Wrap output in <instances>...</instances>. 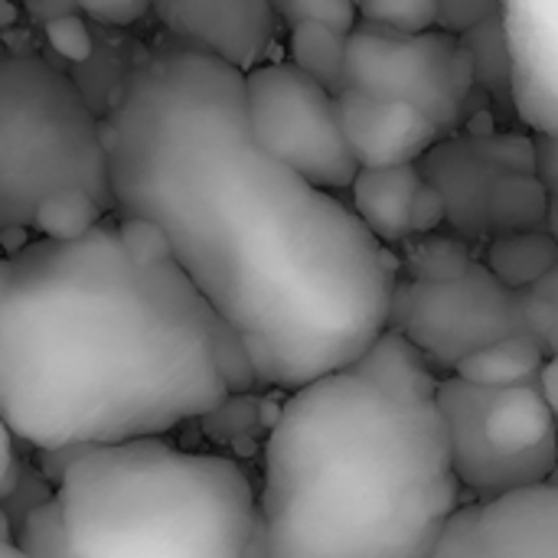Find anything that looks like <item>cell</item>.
<instances>
[{"instance_id":"cell-1","label":"cell","mask_w":558,"mask_h":558,"mask_svg":"<svg viewBox=\"0 0 558 558\" xmlns=\"http://www.w3.org/2000/svg\"><path fill=\"white\" fill-rule=\"evenodd\" d=\"M105 150L114 213L163 229L258 383L288 392L389 327L399 262L337 190L255 141L242 69L154 52L105 118Z\"/></svg>"},{"instance_id":"cell-2","label":"cell","mask_w":558,"mask_h":558,"mask_svg":"<svg viewBox=\"0 0 558 558\" xmlns=\"http://www.w3.org/2000/svg\"><path fill=\"white\" fill-rule=\"evenodd\" d=\"M245 356L173 255L134 252L118 222L7 255L0 415L62 451L163 435L216 412Z\"/></svg>"},{"instance_id":"cell-3","label":"cell","mask_w":558,"mask_h":558,"mask_svg":"<svg viewBox=\"0 0 558 558\" xmlns=\"http://www.w3.org/2000/svg\"><path fill=\"white\" fill-rule=\"evenodd\" d=\"M435 396L360 356L288 389L265 441L262 556H435L464 504Z\"/></svg>"},{"instance_id":"cell-4","label":"cell","mask_w":558,"mask_h":558,"mask_svg":"<svg viewBox=\"0 0 558 558\" xmlns=\"http://www.w3.org/2000/svg\"><path fill=\"white\" fill-rule=\"evenodd\" d=\"M65 556H262L258 494L242 464L160 435L78 445L59 477Z\"/></svg>"},{"instance_id":"cell-5","label":"cell","mask_w":558,"mask_h":558,"mask_svg":"<svg viewBox=\"0 0 558 558\" xmlns=\"http://www.w3.org/2000/svg\"><path fill=\"white\" fill-rule=\"evenodd\" d=\"M62 186L114 209L105 124L52 62L0 56V235L33 229L36 206Z\"/></svg>"},{"instance_id":"cell-6","label":"cell","mask_w":558,"mask_h":558,"mask_svg":"<svg viewBox=\"0 0 558 558\" xmlns=\"http://www.w3.org/2000/svg\"><path fill=\"white\" fill-rule=\"evenodd\" d=\"M435 399L448 428L451 468L474 500L553 474L558 422L536 383L477 386L451 373L438 379Z\"/></svg>"},{"instance_id":"cell-7","label":"cell","mask_w":558,"mask_h":558,"mask_svg":"<svg viewBox=\"0 0 558 558\" xmlns=\"http://www.w3.org/2000/svg\"><path fill=\"white\" fill-rule=\"evenodd\" d=\"M242 75L255 141L311 183L350 190L360 163L347 144L337 95L294 62H258Z\"/></svg>"},{"instance_id":"cell-8","label":"cell","mask_w":558,"mask_h":558,"mask_svg":"<svg viewBox=\"0 0 558 558\" xmlns=\"http://www.w3.org/2000/svg\"><path fill=\"white\" fill-rule=\"evenodd\" d=\"M468 75L471 59L451 29L402 33L360 20L347 33V88L409 101L445 134L461 121Z\"/></svg>"},{"instance_id":"cell-9","label":"cell","mask_w":558,"mask_h":558,"mask_svg":"<svg viewBox=\"0 0 558 558\" xmlns=\"http://www.w3.org/2000/svg\"><path fill=\"white\" fill-rule=\"evenodd\" d=\"M389 327L412 337L438 376H451L464 356L526 324L520 291L497 281L487 265H468L454 278L396 284Z\"/></svg>"},{"instance_id":"cell-10","label":"cell","mask_w":558,"mask_h":558,"mask_svg":"<svg viewBox=\"0 0 558 558\" xmlns=\"http://www.w3.org/2000/svg\"><path fill=\"white\" fill-rule=\"evenodd\" d=\"M558 558V487L546 477L461 504L435 558Z\"/></svg>"},{"instance_id":"cell-11","label":"cell","mask_w":558,"mask_h":558,"mask_svg":"<svg viewBox=\"0 0 558 558\" xmlns=\"http://www.w3.org/2000/svg\"><path fill=\"white\" fill-rule=\"evenodd\" d=\"M510 101L536 134H558V0H500Z\"/></svg>"},{"instance_id":"cell-12","label":"cell","mask_w":558,"mask_h":558,"mask_svg":"<svg viewBox=\"0 0 558 558\" xmlns=\"http://www.w3.org/2000/svg\"><path fill=\"white\" fill-rule=\"evenodd\" d=\"M160 23L190 49L242 72L258 65L275 43V0H154Z\"/></svg>"},{"instance_id":"cell-13","label":"cell","mask_w":558,"mask_h":558,"mask_svg":"<svg viewBox=\"0 0 558 558\" xmlns=\"http://www.w3.org/2000/svg\"><path fill=\"white\" fill-rule=\"evenodd\" d=\"M347 144L360 167L415 163L438 147L445 131L415 105L376 98L356 88L337 92Z\"/></svg>"},{"instance_id":"cell-14","label":"cell","mask_w":558,"mask_h":558,"mask_svg":"<svg viewBox=\"0 0 558 558\" xmlns=\"http://www.w3.org/2000/svg\"><path fill=\"white\" fill-rule=\"evenodd\" d=\"M422 180L415 163L360 167L350 183V206L379 242L402 245L412 239V199Z\"/></svg>"},{"instance_id":"cell-15","label":"cell","mask_w":558,"mask_h":558,"mask_svg":"<svg viewBox=\"0 0 558 558\" xmlns=\"http://www.w3.org/2000/svg\"><path fill=\"white\" fill-rule=\"evenodd\" d=\"M549 350L543 347V340L520 327L481 350H474L471 356H464L454 369V376L477 383V386H530L539 379V369L546 363Z\"/></svg>"},{"instance_id":"cell-16","label":"cell","mask_w":558,"mask_h":558,"mask_svg":"<svg viewBox=\"0 0 558 558\" xmlns=\"http://www.w3.org/2000/svg\"><path fill=\"white\" fill-rule=\"evenodd\" d=\"M558 262V239L549 229H510L487 248V268L513 291L530 288Z\"/></svg>"},{"instance_id":"cell-17","label":"cell","mask_w":558,"mask_h":558,"mask_svg":"<svg viewBox=\"0 0 558 558\" xmlns=\"http://www.w3.org/2000/svg\"><path fill=\"white\" fill-rule=\"evenodd\" d=\"M291 62L333 95L347 88V33L324 23H294L288 33Z\"/></svg>"},{"instance_id":"cell-18","label":"cell","mask_w":558,"mask_h":558,"mask_svg":"<svg viewBox=\"0 0 558 558\" xmlns=\"http://www.w3.org/2000/svg\"><path fill=\"white\" fill-rule=\"evenodd\" d=\"M546 209H549V190L533 170H507L487 186L484 213L504 232L539 229L536 222L546 219Z\"/></svg>"},{"instance_id":"cell-19","label":"cell","mask_w":558,"mask_h":558,"mask_svg":"<svg viewBox=\"0 0 558 558\" xmlns=\"http://www.w3.org/2000/svg\"><path fill=\"white\" fill-rule=\"evenodd\" d=\"M105 219V206L78 190V186H62L49 193L33 216V229L46 239H78L88 229H95Z\"/></svg>"},{"instance_id":"cell-20","label":"cell","mask_w":558,"mask_h":558,"mask_svg":"<svg viewBox=\"0 0 558 558\" xmlns=\"http://www.w3.org/2000/svg\"><path fill=\"white\" fill-rule=\"evenodd\" d=\"M520 304L526 330H533L549 353L558 350V262L539 281L520 291Z\"/></svg>"},{"instance_id":"cell-21","label":"cell","mask_w":558,"mask_h":558,"mask_svg":"<svg viewBox=\"0 0 558 558\" xmlns=\"http://www.w3.org/2000/svg\"><path fill=\"white\" fill-rule=\"evenodd\" d=\"M360 20L402 29V33H422L438 26V0H356Z\"/></svg>"},{"instance_id":"cell-22","label":"cell","mask_w":558,"mask_h":558,"mask_svg":"<svg viewBox=\"0 0 558 558\" xmlns=\"http://www.w3.org/2000/svg\"><path fill=\"white\" fill-rule=\"evenodd\" d=\"M278 20L294 23H324L340 33H350L360 23L356 0H275Z\"/></svg>"},{"instance_id":"cell-23","label":"cell","mask_w":558,"mask_h":558,"mask_svg":"<svg viewBox=\"0 0 558 558\" xmlns=\"http://www.w3.org/2000/svg\"><path fill=\"white\" fill-rule=\"evenodd\" d=\"M20 553L23 556H65V533H62V517L56 500L36 507L26 523H23V536H20Z\"/></svg>"},{"instance_id":"cell-24","label":"cell","mask_w":558,"mask_h":558,"mask_svg":"<svg viewBox=\"0 0 558 558\" xmlns=\"http://www.w3.org/2000/svg\"><path fill=\"white\" fill-rule=\"evenodd\" d=\"M468 255L461 248V242L454 245V239H428L418 245V258H415V278L425 281H441V278H454L468 268Z\"/></svg>"},{"instance_id":"cell-25","label":"cell","mask_w":558,"mask_h":558,"mask_svg":"<svg viewBox=\"0 0 558 558\" xmlns=\"http://www.w3.org/2000/svg\"><path fill=\"white\" fill-rule=\"evenodd\" d=\"M494 16H500V0H438V26L458 36Z\"/></svg>"},{"instance_id":"cell-26","label":"cell","mask_w":558,"mask_h":558,"mask_svg":"<svg viewBox=\"0 0 558 558\" xmlns=\"http://www.w3.org/2000/svg\"><path fill=\"white\" fill-rule=\"evenodd\" d=\"M445 219H448V199L441 186L432 180H422L412 199V235H435Z\"/></svg>"},{"instance_id":"cell-27","label":"cell","mask_w":558,"mask_h":558,"mask_svg":"<svg viewBox=\"0 0 558 558\" xmlns=\"http://www.w3.org/2000/svg\"><path fill=\"white\" fill-rule=\"evenodd\" d=\"M154 0H78V7L105 23V26H128V23H137L147 10H150Z\"/></svg>"},{"instance_id":"cell-28","label":"cell","mask_w":558,"mask_h":558,"mask_svg":"<svg viewBox=\"0 0 558 558\" xmlns=\"http://www.w3.org/2000/svg\"><path fill=\"white\" fill-rule=\"evenodd\" d=\"M533 157H536V177L546 183L549 199L558 203V134H536Z\"/></svg>"},{"instance_id":"cell-29","label":"cell","mask_w":558,"mask_h":558,"mask_svg":"<svg viewBox=\"0 0 558 558\" xmlns=\"http://www.w3.org/2000/svg\"><path fill=\"white\" fill-rule=\"evenodd\" d=\"M16 481V451H13V432L0 415V497L13 490Z\"/></svg>"},{"instance_id":"cell-30","label":"cell","mask_w":558,"mask_h":558,"mask_svg":"<svg viewBox=\"0 0 558 558\" xmlns=\"http://www.w3.org/2000/svg\"><path fill=\"white\" fill-rule=\"evenodd\" d=\"M536 386H539V392L546 396V402L553 405V412L558 415V350H553V353L546 356V363H543V369H539Z\"/></svg>"},{"instance_id":"cell-31","label":"cell","mask_w":558,"mask_h":558,"mask_svg":"<svg viewBox=\"0 0 558 558\" xmlns=\"http://www.w3.org/2000/svg\"><path fill=\"white\" fill-rule=\"evenodd\" d=\"M0 556H23L20 546L10 539V526H7V517L0 513Z\"/></svg>"},{"instance_id":"cell-32","label":"cell","mask_w":558,"mask_h":558,"mask_svg":"<svg viewBox=\"0 0 558 558\" xmlns=\"http://www.w3.org/2000/svg\"><path fill=\"white\" fill-rule=\"evenodd\" d=\"M3 284H7V258H0V294H3Z\"/></svg>"},{"instance_id":"cell-33","label":"cell","mask_w":558,"mask_h":558,"mask_svg":"<svg viewBox=\"0 0 558 558\" xmlns=\"http://www.w3.org/2000/svg\"><path fill=\"white\" fill-rule=\"evenodd\" d=\"M549 481L558 487V461H556V468H553V474H549Z\"/></svg>"},{"instance_id":"cell-34","label":"cell","mask_w":558,"mask_h":558,"mask_svg":"<svg viewBox=\"0 0 558 558\" xmlns=\"http://www.w3.org/2000/svg\"><path fill=\"white\" fill-rule=\"evenodd\" d=\"M556 422H558V415H556Z\"/></svg>"}]
</instances>
